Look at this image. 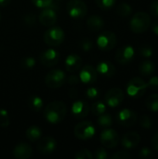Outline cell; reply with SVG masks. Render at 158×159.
Segmentation results:
<instances>
[{"label": "cell", "mask_w": 158, "mask_h": 159, "mask_svg": "<svg viewBox=\"0 0 158 159\" xmlns=\"http://www.w3.org/2000/svg\"><path fill=\"white\" fill-rule=\"evenodd\" d=\"M67 114V107L63 102L54 101L48 103L44 111L46 120L50 124H59L62 122Z\"/></svg>", "instance_id": "6da1fadb"}, {"label": "cell", "mask_w": 158, "mask_h": 159, "mask_svg": "<svg viewBox=\"0 0 158 159\" xmlns=\"http://www.w3.org/2000/svg\"><path fill=\"white\" fill-rule=\"evenodd\" d=\"M151 25V17L149 14L143 11H139L130 20L129 26L133 33L142 34Z\"/></svg>", "instance_id": "7a4b0ae2"}, {"label": "cell", "mask_w": 158, "mask_h": 159, "mask_svg": "<svg viewBox=\"0 0 158 159\" xmlns=\"http://www.w3.org/2000/svg\"><path fill=\"white\" fill-rule=\"evenodd\" d=\"M65 34L61 28L53 26L48 29L44 34V41L47 45L50 47H58L64 41Z\"/></svg>", "instance_id": "3957f363"}, {"label": "cell", "mask_w": 158, "mask_h": 159, "mask_svg": "<svg viewBox=\"0 0 158 159\" xmlns=\"http://www.w3.org/2000/svg\"><path fill=\"white\" fill-rule=\"evenodd\" d=\"M45 82L48 88L59 89L62 87L66 82V75L63 71L60 69L51 70L47 74L45 77Z\"/></svg>", "instance_id": "277c9868"}, {"label": "cell", "mask_w": 158, "mask_h": 159, "mask_svg": "<svg viewBox=\"0 0 158 159\" xmlns=\"http://www.w3.org/2000/svg\"><path fill=\"white\" fill-rule=\"evenodd\" d=\"M147 89V83L140 77H134L127 85V92L132 98L142 97Z\"/></svg>", "instance_id": "5b68a950"}, {"label": "cell", "mask_w": 158, "mask_h": 159, "mask_svg": "<svg viewBox=\"0 0 158 159\" xmlns=\"http://www.w3.org/2000/svg\"><path fill=\"white\" fill-rule=\"evenodd\" d=\"M67 13L73 19H82L88 13V7L82 0H70L67 3Z\"/></svg>", "instance_id": "8992f818"}, {"label": "cell", "mask_w": 158, "mask_h": 159, "mask_svg": "<svg viewBox=\"0 0 158 159\" xmlns=\"http://www.w3.org/2000/svg\"><path fill=\"white\" fill-rule=\"evenodd\" d=\"M117 44L116 35L112 32H104L102 33L97 38V45L101 50L110 51L112 50Z\"/></svg>", "instance_id": "52a82bcc"}, {"label": "cell", "mask_w": 158, "mask_h": 159, "mask_svg": "<svg viewBox=\"0 0 158 159\" xmlns=\"http://www.w3.org/2000/svg\"><path fill=\"white\" fill-rule=\"evenodd\" d=\"M95 134V127L90 121L78 123L74 128V135L79 140H88Z\"/></svg>", "instance_id": "ba28073f"}, {"label": "cell", "mask_w": 158, "mask_h": 159, "mask_svg": "<svg viewBox=\"0 0 158 159\" xmlns=\"http://www.w3.org/2000/svg\"><path fill=\"white\" fill-rule=\"evenodd\" d=\"M100 141L103 146L109 149L115 148L120 141L118 133L113 129H104L100 136Z\"/></svg>", "instance_id": "9c48e42d"}, {"label": "cell", "mask_w": 158, "mask_h": 159, "mask_svg": "<svg viewBox=\"0 0 158 159\" xmlns=\"http://www.w3.org/2000/svg\"><path fill=\"white\" fill-rule=\"evenodd\" d=\"M135 57V50L131 46H123L115 53V61L122 65L129 64Z\"/></svg>", "instance_id": "30bf717a"}, {"label": "cell", "mask_w": 158, "mask_h": 159, "mask_svg": "<svg viewBox=\"0 0 158 159\" xmlns=\"http://www.w3.org/2000/svg\"><path fill=\"white\" fill-rule=\"evenodd\" d=\"M105 103L112 108L119 106L124 101V92L118 88L109 89L105 94Z\"/></svg>", "instance_id": "8fae6325"}, {"label": "cell", "mask_w": 158, "mask_h": 159, "mask_svg": "<svg viewBox=\"0 0 158 159\" xmlns=\"http://www.w3.org/2000/svg\"><path fill=\"white\" fill-rule=\"evenodd\" d=\"M60 58H61V55L58 50L53 49V48H48L40 54L39 61L42 65L46 67H52L58 64Z\"/></svg>", "instance_id": "7c38bea8"}, {"label": "cell", "mask_w": 158, "mask_h": 159, "mask_svg": "<svg viewBox=\"0 0 158 159\" xmlns=\"http://www.w3.org/2000/svg\"><path fill=\"white\" fill-rule=\"evenodd\" d=\"M116 119L119 125L126 128H129L136 124L138 116L134 111L130 109H123L118 113Z\"/></svg>", "instance_id": "4fadbf2b"}, {"label": "cell", "mask_w": 158, "mask_h": 159, "mask_svg": "<svg viewBox=\"0 0 158 159\" xmlns=\"http://www.w3.org/2000/svg\"><path fill=\"white\" fill-rule=\"evenodd\" d=\"M38 20H39V22L43 26H47V27L53 26L58 20L57 10L54 9L53 7H45L40 12Z\"/></svg>", "instance_id": "5bb4252c"}, {"label": "cell", "mask_w": 158, "mask_h": 159, "mask_svg": "<svg viewBox=\"0 0 158 159\" xmlns=\"http://www.w3.org/2000/svg\"><path fill=\"white\" fill-rule=\"evenodd\" d=\"M57 146V143L55 139L51 136H47L44 138H40V141L37 145V149L41 155H50L52 154Z\"/></svg>", "instance_id": "9a60e30c"}, {"label": "cell", "mask_w": 158, "mask_h": 159, "mask_svg": "<svg viewBox=\"0 0 158 159\" xmlns=\"http://www.w3.org/2000/svg\"><path fill=\"white\" fill-rule=\"evenodd\" d=\"M97 77H98L97 70L91 65H85L79 73L80 81L86 85L93 84L97 80Z\"/></svg>", "instance_id": "2e32d148"}, {"label": "cell", "mask_w": 158, "mask_h": 159, "mask_svg": "<svg viewBox=\"0 0 158 159\" xmlns=\"http://www.w3.org/2000/svg\"><path fill=\"white\" fill-rule=\"evenodd\" d=\"M90 107L84 101H75L72 105V114L76 118H84L88 116Z\"/></svg>", "instance_id": "e0dca14e"}, {"label": "cell", "mask_w": 158, "mask_h": 159, "mask_svg": "<svg viewBox=\"0 0 158 159\" xmlns=\"http://www.w3.org/2000/svg\"><path fill=\"white\" fill-rule=\"evenodd\" d=\"M141 142V137L137 132L130 131L126 133L122 139H121V143L123 147L126 149H133L138 146V144Z\"/></svg>", "instance_id": "ac0fdd59"}, {"label": "cell", "mask_w": 158, "mask_h": 159, "mask_svg": "<svg viewBox=\"0 0 158 159\" xmlns=\"http://www.w3.org/2000/svg\"><path fill=\"white\" fill-rule=\"evenodd\" d=\"M32 153H33L32 147L28 143H20L14 147L12 151L13 157L18 159L29 158L31 157Z\"/></svg>", "instance_id": "d6986e66"}, {"label": "cell", "mask_w": 158, "mask_h": 159, "mask_svg": "<svg viewBox=\"0 0 158 159\" xmlns=\"http://www.w3.org/2000/svg\"><path fill=\"white\" fill-rule=\"evenodd\" d=\"M97 73L106 78H112L115 75V67L110 61H101L97 65Z\"/></svg>", "instance_id": "ffe728a7"}, {"label": "cell", "mask_w": 158, "mask_h": 159, "mask_svg": "<svg viewBox=\"0 0 158 159\" xmlns=\"http://www.w3.org/2000/svg\"><path fill=\"white\" fill-rule=\"evenodd\" d=\"M82 65V59L77 54H70L65 59V68L68 72H76Z\"/></svg>", "instance_id": "44dd1931"}, {"label": "cell", "mask_w": 158, "mask_h": 159, "mask_svg": "<svg viewBox=\"0 0 158 159\" xmlns=\"http://www.w3.org/2000/svg\"><path fill=\"white\" fill-rule=\"evenodd\" d=\"M87 26L91 31H100L104 27V20L98 15H92L87 20Z\"/></svg>", "instance_id": "7402d4cb"}, {"label": "cell", "mask_w": 158, "mask_h": 159, "mask_svg": "<svg viewBox=\"0 0 158 159\" xmlns=\"http://www.w3.org/2000/svg\"><path fill=\"white\" fill-rule=\"evenodd\" d=\"M155 69H156V65L151 61H143L139 66L140 73L143 76L152 75L154 74V72H155Z\"/></svg>", "instance_id": "603a6c76"}, {"label": "cell", "mask_w": 158, "mask_h": 159, "mask_svg": "<svg viewBox=\"0 0 158 159\" xmlns=\"http://www.w3.org/2000/svg\"><path fill=\"white\" fill-rule=\"evenodd\" d=\"M25 134H26V137H27V139L29 141H31V142H36V141H38L41 138L42 131H41V129L38 127H36V126H31V127H29L26 129Z\"/></svg>", "instance_id": "cb8c5ba5"}, {"label": "cell", "mask_w": 158, "mask_h": 159, "mask_svg": "<svg viewBox=\"0 0 158 159\" xmlns=\"http://www.w3.org/2000/svg\"><path fill=\"white\" fill-rule=\"evenodd\" d=\"M28 104H29V107L34 110V111H40L44 105V102L43 100L39 97V96H36V95H33L29 98L28 100Z\"/></svg>", "instance_id": "d4e9b609"}, {"label": "cell", "mask_w": 158, "mask_h": 159, "mask_svg": "<svg viewBox=\"0 0 158 159\" xmlns=\"http://www.w3.org/2000/svg\"><path fill=\"white\" fill-rule=\"evenodd\" d=\"M98 124L102 128H109L113 125V118L110 114L103 113L100 116H98Z\"/></svg>", "instance_id": "484cf974"}, {"label": "cell", "mask_w": 158, "mask_h": 159, "mask_svg": "<svg viewBox=\"0 0 158 159\" xmlns=\"http://www.w3.org/2000/svg\"><path fill=\"white\" fill-rule=\"evenodd\" d=\"M131 12H132V7L128 3L123 2L118 4L116 7V13L121 17H128L131 14Z\"/></svg>", "instance_id": "4316f807"}, {"label": "cell", "mask_w": 158, "mask_h": 159, "mask_svg": "<svg viewBox=\"0 0 158 159\" xmlns=\"http://www.w3.org/2000/svg\"><path fill=\"white\" fill-rule=\"evenodd\" d=\"M145 104L148 110L152 112H158V94L150 95L147 98Z\"/></svg>", "instance_id": "83f0119b"}, {"label": "cell", "mask_w": 158, "mask_h": 159, "mask_svg": "<svg viewBox=\"0 0 158 159\" xmlns=\"http://www.w3.org/2000/svg\"><path fill=\"white\" fill-rule=\"evenodd\" d=\"M106 112V104L101 101L95 102L92 105H91V113L94 116H100L103 113Z\"/></svg>", "instance_id": "f1b7e54d"}, {"label": "cell", "mask_w": 158, "mask_h": 159, "mask_svg": "<svg viewBox=\"0 0 158 159\" xmlns=\"http://www.w3.org/2000/svg\"><path fill=\"white\" fill-rule=\"evenodd\" d=\"M139 53H140V55L142 57L150 58L154 54V48H153V47L151 45L144 44V45L141 46V48H139Z\"/></svg>", "instance_id": "f546056e"}, {"label": "cell", "mask_w": 158, "mask_h": 159, "mask_svg": "<svg viewBox=\"0 0 158 159\" xmlns=\"http://www.w3.org/2000/svg\"><path fill=\"white\" fill-rule=\"evenodd\" d=\"M95 2L100 8L103 10H109L115 5L116 0H95Z\"/></svg>", "instance_id": "4dcf8cb0"}, {"label": "cell", "mask_w": 158, "mask_h": 159, "mask_svg": "<svg viewBox=\"0 0 158 159\" xmlns=\"http://www.w3.org/2000/svg\"><path fill=\"white\" fill-rule=\"evenodd\" d=\"M10 119L8 116V113L5 109H0V127L7 128L9 126Z\"/></svg>", "instance_id": "1f68e13d"}, {"label": "cell", "mask_w": 158, "mask_h": 159, "mask_svg": "<svg viewBox=\"0 0 158 159\" xmlns=\"http://www.w3.org/2000/svg\"><path fill=\"white\" fill-rule=\"evenodd\" d=\"M140 124L141 126L145 129H150L153 127V120L151 119V117L149 116L143 115L141 116L140 118Z\"/></svg>", "instance_id": "d6a6232c"}, {"label": "cell", "mask_w": 158, "mask_h": 159, "mask_svg": "<svg viewBox=\"0 0 158 159\" xmlns=\"http://www.w3.org/2000/svg\"><path fill=\"white\" fill-rule=\"evenodd\" d=\"M74 157L75 159H92L93 155L88 149H81L75 154Z\"/></svg>", "instance_id": "836d02e7"}, {"label": "cell", "mask_w": 158, "mask_h": 159, "mask_svg": "<svg viewBox=\"0 0 158 159\" xmlns=\"http://www.w3.org/2000/svg\"><path fill=\"white\" fill-rule=\"evenodd\" d=\"M79 46H80V48H81L82 50H84V51H89L93 48V43H92V41L90 39L84 38V39H82L80 41Z\"/></svg>", "instance_id": "e575fe53"}, {"label": "cell", "mask_w": 158, "mask_h": 159, "mask_svg": "<svg viewBox=\"0 0 158 159\" xmlns=\"http://www.w3.org/2000/svg\"><path fill=\"white\" fill-rule=\"evenodd\" d=\"M139 157L142 159H152L154 158V153L152 150H150L147 147H143L140 153H139Z\"/></svg>", "instance_id": "d590c367"}, {"label": "cell", "mask_w": 158, "mask_h": 159, "mask_svg": "<svg viewBox=\"0 0 158 159\" xmlns=\"http://www.w3.org/2000/svg\"><path fill=\"white\" fill-rule=\"evenodd\" d=\"M86 95L88 99H91V100H95L99 97L100 95V91L97 88H94V87H91V88H88L87 89V92H86Z\"/></svg>", "instance_id": "8d00e7d4"}, {"label": "cell", "mask_w": 158, "mask_h": 159, "mask_svg": "<svg viewBox=\"0 0 158 159\" xmlns=\"http://www.w3.org/2000/svg\"><path fill=\"white\" fill-rule=\"evenodd\" d=\"M24 22L28 25V26H34L36 23V16L33 13H28L24 16L23 18Z\"/></svg>", "instance_id": "74e56055"}, {"label": "cell", "mask_w": 158, "mask_h": 159, "mask_svg": "<svg viewBox=\"0 0 158 159\" xmlns=\"http://www.w3.org/2000/svg\"><path fill=\"white\" fill-rule=\"evenodd\" d=\"M35 64V60L33 58V57H27V58H24L22 60V62H21V65L23 68L25 69H31L34 66Z\"/></svg>", "instance_id": "f35d334b"}, {"label": "cell", "mask_w": 158, "mask_h": 159, "mask_svg": "<svg viewBox=\"0 0 158 159\" xmlns=\"http://www.w3.org/2000/svg\"><path fill=\"white\" fill-rule=\"evenodd\" d=\"M52 1L53 0H32L34 5L40 8H45V7H49L51 5Z\"/></svg>", "instance_id": "ab89813d"}, {"label": "cell", "mask_w": 158, "mask_h": 159, "mask_svg": "<svg viewBox=\"0 0 158 159\" xmlns=\"http://www.w3.org/2000/svg\"><path fill=\"white\" fill-rule=\"evenodd\" d=\"M93 157L96 159H107L108 158V154L104 148H99L95 151Z\"/></svg>", "instance_id": "60d3db41"}, {"label": "cell", "mask_w": 158, "mask_h": 159, "mask_svg": "<svg viewBox=\"0 0 158 159\" xmlns=\"http://www.w3.org/2000/svg\"><path fill=\"white\" fill-rule=\"evenodd\" d=\"M147 88H149L150 89L152 90H158V76L157 75H155V76H152L148 83H147Z\"/></svg>", "instance_id": "b9f144b4"}, {"label": "cell", "mask_w": 158, "mask_h": 159, "mask_svg": "<svg viewBox=\"0 0 158 159\" xmlns=\"http://www.w3.org/2000/svg\"><path fill=\"white\" fill-rule=\"evenodd\" d=\"M112 159H128L131 158V155L126 151H118L115 155L112 156Z\"/></svg>", "instance_id": "7bdbcfd3"}, {"label": "cell", "mask_w": 158, "mask_h": 159, "mask_svg": "<svg viewBox=\"0 0 158 159\" xmlns=\"http://www.w3.org/2000/svg\"><path fill=\"white\" fill-rule=\"evenodd\" d=\"M150 12L154 16L158 17V0L153 1V3L151 4V7H150Z\"/></svg>", "instance_id": "ee69618b"}, {"label": "cell", "mask_w": 158, "mask_h": 159, "mask_svg": "<svg viewBox=\"0 0 158 159\" xmlns=\"http://www.w3.org/2000/svg\"><path fill=\"white\" fill-rule=\"evenodd\" d=\"M79 81H80L79 77H77L76 75H71V76H69V78H68V83H69L71 86H75V85H77V84L79 83Z\"/></svg>", "instance_id": "f6af8a7d"}, {"label": "cell", "mask_w": 158, "mask_h": 159, "mask_svg": "<svg viewBox=\"0 0 158 159\" xmlns=\"http://www.w3.org/2000/svg\"><path fill=\"white\" fill-rule=\"evenodd\" d=\"M152 144L155 148V150L158 151V132L155 134V136L153 137V140H152Z\"/></svg>", "instance_id": "bcb514c9"}, {"label": "cell", "mask_w": 158, "mask_h": 159, "mask_svg": "<svg viewBox=\"0 0 158 159\" xmlns=\"http://www.w3.org/2000/svg\"><path fill=\"white\" fill-rule=\"evenodd\" d=\"M152 31H153V33H154L156 35H158V21H156V22L152 25Z\"/></svg>", "instance_id": "7dc6e473"}, {"label": "cell", "mask_w": 158, "mask_h": 159, "mask_svg": "<svg viewBox=\"0 0 158 159\" xmlns=\"http://www.w3.org/2000/svg\"><path fill=\"white\" fill-rule=\"evenodd\" d=\"M11 0H0V7H6L9 5Z\"/></svg>", "instance_id": "c3c4849f"}, {"label": "cell", "mask_w": 158, "mask_h": 159, "mask_svg": "<svg viewBox=\"0 0 158 159\" xmlns=\"http://www.w3.org/2000/svg\"><path fill=\"white\" fill-rule=\"evenodd\" d=\"M0 17H1V15H0Z\"/></svg>", "instance_id": "681fc988"}]
</instances>
